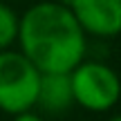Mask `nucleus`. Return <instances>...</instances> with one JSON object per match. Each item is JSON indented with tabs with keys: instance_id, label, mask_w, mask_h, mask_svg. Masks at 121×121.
Returning <instances> with one entry per match:
<instances>
[{
	"instance_id": "nucleus-2",
	"label": "nucleus",
	"mask_w": 121,
	"mask_h": 121,
	"mask_svg": "<svg viewBox=\"0 0 121 121\" xmlns=\"http://www.w3.org/2000/svg\"><path fill=\"white\" fill-rule=\"evenodd\" d=\"M72 99L87 112H108L121 99V76L103 60H81L69 72Z\"/></svg>"
},
{
	"instance_id": "nucleus-8",
	"label": "nucleus",
	"mask_w": 121,
	"mask_h": 121,
	"mask_svg": "<svg viewBox=\"0 0 121 121\" xmlns=\"http://www.w3.org/2000/svg\"><path fill=\"white\" fill-rule=\"evenodd\" d=\"M108 121H121V114H114V117H110Z\"/></svg>"
},
{
	"instance_id": "nucleus-7",
	"label": "nucleus",
	"mask_w": 121,
	"mask_h": 121,
	"mask_svg": "<svg viewBox=\"0 0 121 121\" xmlns=\"http://www.w3.org/2000/svg\"><path fill=\"white\" fill-rule=\"evenodd\" d=\"M11 121H45L40 114H36L34 110H29V112H20V114H16Z\"/></svg>"
},
{
	"instance_id": "nucleus-1",
	"label": "nucleus",
	"mask_w": 121,
	"mask_h": 121,
	"mask_svg": "<svg viewBox=\"0 0 121 121\" xmlns=\"http://www.w3.org/2000/svg\"><path fill=\"white\" fill-rule=\"evenodd\" d=\"M16 43L40 74H69L87 54V36L56 0L36 2L18 16Z\"/></svg>"
},
{
	"instance_id": "nucleus-3",
	"label": "nucleus",
	"mask_w": 121,
	"mask_h": 121,
	"mask_svg": "<svg viewBox=\"0 0 121 121\" xmlns=\"http://www.w3.org/2000/svg\"><path fill=\"white\" fill-rule=\"evenodd\" d=\"M43 74L18 49L0 52V112L16 114L36 108Z\"/></svg>"
},
{
	"instance_id": "nucleus-9",
	"label": "nucleus",
	"mask_w": 121,
	"mask_h": 121,
	"mask_svg": "<svg viewBox=\"0 0 121 121\" xmlns=\"http://www.w3.org/2000/svg\"><path fill=\"white\" fill-rule=\"evenodd\" d=\"M0 2H9V0H0Z\"/></svg>"
},
{
	"instance_id": "nucleus-4",
	"label": "nucleus",
	"mask_w": 121,
	"mask_h": 121,
	"mask_svg": "<svg viewBox=\"0 0 121 121\" xmlns=\"http://www.w3.org/2000/svg\"><path fill=\"white\" fill-rule=\"evenodd\" d=\"M67 9L85 36L117 38L121 34V0H72Z\"/></svg>"
},
{
	"instance_id": "nucleus-5",
	"label": "nucleus",
	"mask_w": 121,
	"mask_h": 121,
	"mask_svg": "<svg viewBox=\"0 0 121 121\" xmlns=\"http://www.w3.org/2000/svg\"><path fill=\"white\" fill-rule=\"evenodd\" d=\"M36 105L45 112H65L74 105L72 99V85H69V74H43L38 87V99Z\"/></svg>"
},
{
	"instance_id": "nucleus-6",
	"label": "nucleus",
	"mask_w": 121,
	"mask_h": 121,
	"mask_svg": "<svg viewBox=\"0 0 121 121\" xmlns=\"http://www.w3.org/2000/svg\"><path fill=\"white\" fill-rule=\"evenodd\" d=\"M18 38V13L7 2H0V52L11 49Z\"/></svg>"
}]
</instances>
